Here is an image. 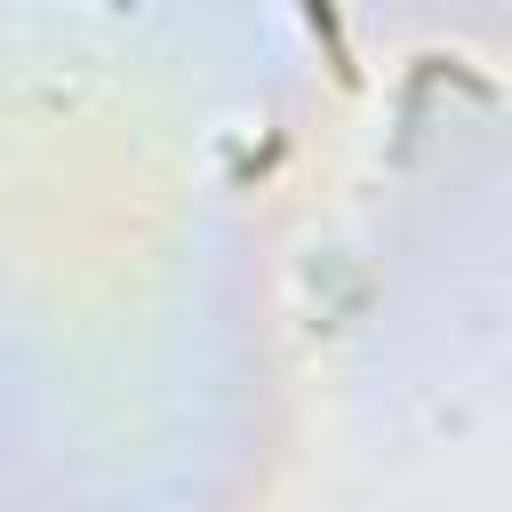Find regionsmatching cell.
I'll list each match as a JSON object with an SVG mask.
<instances>
[{
  "instance_id": "obj_1",
  "label": "cell",
  "mask_w": 512,
  "mask_h": 512,
  "mask_svg": "<svg viewBox=\"0 0 512 512\" xmlns=\"http://www.w3.org/2000/svg\"><path fill=\"white\" fill-rule=\"evenodd\" d=\"M304 32L320 40V56H328L336 88H360V64H352V48H344V16H336L328 0H304Z\"/></svg>"
}]
</instances>
